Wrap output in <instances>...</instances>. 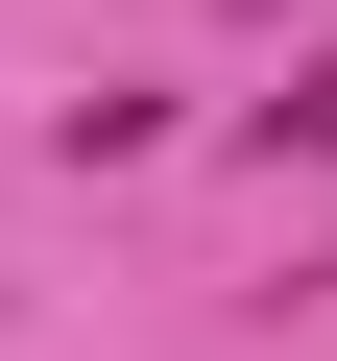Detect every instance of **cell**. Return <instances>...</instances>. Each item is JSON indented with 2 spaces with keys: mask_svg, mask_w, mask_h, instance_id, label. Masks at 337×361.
I'll return each mask as SVG.
<instances>
[{
  "mask_svg": "<svg viewBox=\"0 0 337 361\" xmlns=\"http://www.w3.org/2000/svg\"><path fill=\"white\" fill-rule=\"evenodd\" d=\"M265 145H313V169H337V49H313V73L265 97Z\"/></svg>",
  "mask_w": 337,
  "mask_h": 361,
  "instance_id": "6da1fadb",
  "label": "cell"
}]
</instances>
